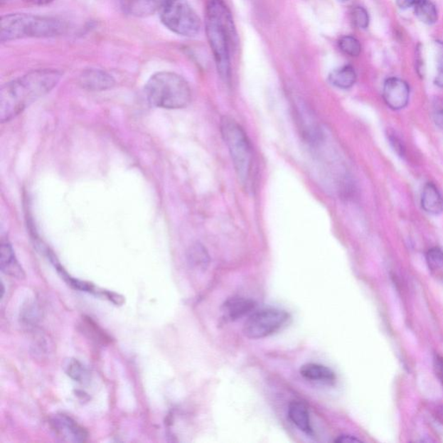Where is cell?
I'll list each match as a JSON object with an SVG mask.
<instances>
[{"instance_id": "cell-12", "label": "cell", "mask_w": 443, "mask_h": 443, "mask_svg": "<svg viewBox=\"0 0 443 443\" xmlns=\"http://www.w3.org/2000/svg\"><path fill=\"white\" fill-rule=\"evenodd\" d=\"M0 269L11 277H25V272L15 257L13 247L8 242H2L0 247Z\"/></svg>"}, {"instance_id": "cell-8", "label": "cell", "mask_w": 443, "mask_h": 443, "mask_svg": "<svg viewBox=\"0 0 443 443\" xmlns=\"http://www.w3.org/2000/svg\"><path fill=\"white\" fill-rule=\"evenodd\" d=\"M410 95V86L404 80L390 78L385 82L384 87H383V98L390 110H404L408 105Z\"/></svg>"}, {"instance_id": "cell-5", "label": "cell", "mask_w": 443, "mask_h": 443, "mask_svg": "<svg viewBox=\"0 0 443 443\" xmlns=\"http://www.w3.org/2000/svg\"><path fill=\"white\" fill-rule=\"evenodd\" d=\"M222 137L228 147L235 173L243 185L248 186L253 171V149L248 137L233 118L225 117L221 121Z\"/></svg>"}, {"instance_id": "cell-3", "label": "cell", "mask_w": 443, "mask_h": 443, "mask_svg": "<svg viewBox=\"0 0 443 443\" xmlns=\"http://www.w3.org/2000/svg\"><path fill=\"white\" fill-rule=\"evenodd\" d=\"M68 26L63 20L43 16L13 14L3 16L0 39L1 42L27 38L57 37L66 33Z\"/></svg>"}, {"instance_id": "cell-14", "label": "cell", "mask_w": 443, "mask_h": 443, "mask_svg": "<svg viewBox=\"0 0 443 443\" xmlns=\"http://www.w3.org/2000/svg\"><path fill=\"white\" fill-rule=\"evenodd\" d=\"M421 206L427 213L434 215L442 213L443 198L434 183H427L425 186L422 193Z\"/></svg>"}, {"instance_id": "cell-22", "label": "cell", "mask_w": 443, "mask_h": 443, "mask_svg": "<svg viewBox=\"0 0 443 443\" xmlns=\"http://www.w3.org/2000/svg\"><path fill=\"white\" fill-rule=\"evenodd\" d=\"M339 49L342 53L351 55V57H358L361 53V45L357 38L353 36H345L338 41Z\"/></svg>"}, {"instance_id": "cell-4", "label": "cell", "mask_w": 443, "mask_h": 443, "mask_svg": "<svg viewBox=\"0 0 443 443\" xmlns=\"http://www.w3.org/2000/svg\"><path fill=\"white\" fill-rule=\"evenodd\" d=\"M147 100L161 109L179 110L190 105L191 91L188 82L173 72H159L146 82Z\"/></svg>"}, {"instance_id": "cell-30", "label": "cell", "mask_w": 443, "mask_h": 443, "mask_svg": "<svg viewBox=\"0 0 443 443\" xmlns=\"http://www.w3.org/2000/svg\"><path fill=\"white\" fill-rule=\"evenodd\" d=\"M434 367H436L437 376L440 378L443 385V358L437 357V358L434 359Z\"/></svg>"}, {"instance_id": "cell-26", "label": "cell", "mask_w": 443, "mask_h": 443, "mask_svg": "<svg viewBox=\"0 0 443 443\" xmlns=\"http://www.w3.org/2000/svg\"><path fill=\"white\" fill-rule=\"evenodd\" d=\"M390 142L399 156H404L405 149L400 139L393 135V137H390Z\"/></svg>"}, {"instance_id": "cell-15", "label": "cell", "mask_w": 443, "mask_h": 443, "mask_svg": "<svg viewBox=\"0 0 443 443\" xmlns=\"http://www.w3.org/2000/svg\"><path fill=\"white\" fill-rule=\"evenodd\" d=\"M300 373L306 380L324 383V384H331L336 379L333 370H331L329 367L316 364V363H307L303 365L301 367Z\"/></svg>"}, {"instance_id": "cell-31", "label": "cell", "mask_w": 443, "mask_h": 443, "mask_svg": "<svg viewBox=\"0 0 443 443\" xmlns=\"http://www.w3.org/2000/svg\"><path fill=\"white\" fill-rule=\"evenodd\" d=\"M396 1L397 5L400 9L406 10L408 9V8L414 6L417 0H396Z\"/></svg>"}, {"instance_id": "cell-9", "label": "cell", "mask_w": 443, "mask_h": 443, "mask_svg": "<svg viewBox=\"0 0 443 443\" xmlns=\"http://www.w3.org/2000/svg\"><path fill=\"white\" fill-rule=\"evenodd\" d=\"M51 426L55 434L63 441L85 442L89 436L85 428L67 415H55L51 419Z\"/></svg>"}, {"instance_id": "cell-10", "label": "cell", "mask_w": 443, "mask_h": 443, "mask_svg": "<svg viewBox=\"0 0 443 443\" xmlns=\"http://www.w3.org/2000/svg\"><path fill=\"white\" fill-rule=\"evenodd\" d=\"M80 85L89 91H103L112 89L115 85L113 77L106 71L97 69H90L82 72L80 75Z\"/></svg>"}, {"instance_id": "cell-18", "label": "cell", "mask_w": 443, "mask_h": 443, "mask_svg": "<svg viewBox=\"0 0 443 443\" xmlns=\"http://www.w3.org/2000/svg\"><path fill=\"white\" fill-rule=\"evenodd\" d=\"M187 261L194 269L205 271L210 265V255L201 243H195L187 251Z\"/></svg>"}, {"instance_id": "cell-27", "label": "cell", "mask_w": 443, "mask_h": 443, "mask_svg": "<svg viewBox=\"0 0 443 443\" xmlns=\"http://www.w3.org/2000/svg\"><path fill=\"white\" fill-rule=\"evenodd\" d=\"M422 55V50L421 49H419V48H417V71L419 75H420L421 78H424L425 75V63L424 61H422V58L421 57Z\"/></svg>"}, {"instance_id": "cell-11", "label": "cell", "mask_w": 443, "mask_h": 443, "mask_svg": "<svg viewBox=\"0 0 443 443\" xmlns=\"http://www.w3.org/2000/svg\"><path fill=\"white\" fill-rule=\"evenodd\" d=\"M255 306L257 304L250 299L234 297L225 301L223 305L222 312L226 319L234 321L252 312Z\"/></svg>"}, {"instance_id": "cell-2", "label": "cell", "mask_w": 443, "mask_h": 443, "mask_svg": "<svg viewBox=\"0 0 443 443\" xmlns=\"http://www.w3.org/2000/svg\"><path fill=\"white\" fill-rule=\"evenodd\" d=\"M206 27L218 73L223 80H228L230 48L237 43V33L233 15L223 0H207Z\"/></svg>"}, {"instance_id": "cell-21", "label": "cell", "mask_w": 443, "mask_h": 443, "mask_svg": "<svg viewBox=\"0 0 443 443\" xmlns=\"http://www.w3.org/2000/svg\"><path fill=\"white\" fill-rule=\"evenodd\" d=\"M66 373L71 379L78 383H85L89 379V373L77 359H71L66 366Z\"/></svg>"}, {"instance_id": "cell-13", "label": "cell", "mask_w": 443, "mask_h": 443, "mask_svg": "<svg viewBox=\"0 0 443 443\" xmlns=\"http://www.w3.org/2000/svg\"><path fill=\"white\" fill-rule=\"evenodd\" d=\"M166 0H126L125 11L135 17H147L161 11Z\"/></svg>"}, {"instance_id": "cell-29", "label": "cell", "mask_w": 443, "mask_h": 443, "mask_svg": "<svg viewBox=\"0 0 443 443\" xmlns=\"http://www.w3.org/2000/svg\"><path fill=\"white\" fill-rule=\"evenodd\" d=\"M5 1H9V0H2V3ZM20 1L28 4V5L39 6L49 5V4L53 3L54 0H20Z\"/></svg>"}, {"instance_id": "cell-7", "label": "cell", "mask_w": 443, "mask_h": 443, "mask_svg": "<svg viewBox=\"0 0 443 443\" xmlns=\"http://www.w3.org/2000/svg\"><path fill=\"white\" fill-rule=\"evenodd\" d=\"M289 319L286 311L267 307L250 315L243 327V333L251 339L265 338L280 331Z\"/></svg>"}, {"instance_id": "cell-32", "label": "cell", "mask_w": 443, "mask_h": 443, "mask_svg": "<svg viewBox=\"0 0 443 443\" xmlns=\"http://www.w3.org/2000/svg\"><path fill=\"white\" fill-rule=\"evenodd\" d=\"M434 121L437 126L443 130V109L439 110L434 113Z\"/></svg>"}, {"instance_id": "cell-16", "label": "cell", "mask_w": 443, "mask_h": 443, "mask_svg": "<svg viewBox=\"0 0 443 443\" xmlns=\"http://www.w3.org/2000/svg\"><path fill=\"white\" fill-rule=\"evenodd\" d=\"M289 417L290 421L302 432L309 434V436L313 434L309 410L302 402L294 401L291 402L289 407Z\"/></svg>"}, {"instance_id": "cell-1", "label": "cell", "mask_w": 443, "mask_h": 443, "mask_svg": "<svg viewBox=\"0 0 443 443\" xmlns=\"http://www.w3.org/2000/svg\"><path fill=\"white\" fill-rule=\"evenodd\" d=\"M62 78L55 70H38L6 83L0 90V121L6 122L54 89Z\"/></svg>"}, {"instance_id": "cell-33", "label": "cell", "mask_w": 443, "mask_h": 443, "mask_svg": "<svg viewBox=\"0 0 443 443\" xmlns=\"http://www.w3.org/2000/svg\"><path fill=\"white\" fill-rule=\"evenodd\" d=\"M1 286H2V295H1V298L3 299L4 294H5V287H4L3 283H2Z\"/></svg>"}, {"instance_id": "cell-20", "label": "cell", "mask_w": 443, "mask_h": 443, "mask_svg": "<svg viewBox=\"0 0 443 443\" xmlns=\"http://www.w3.org/2000/svg\"><path fill=\"white\" fill-rule=\"evenodd\" d=\"M426 261L431 274L443 280V250L437 247L431 248L426 254Z\"/></svg>"}, {"instance_id": "cell-28", "label": "cell", "mask_w": 443, "mask_h": 443, "mask_svg": "<svg viewBox=\"0 0 443 443\" xmlns=\"http://www.w3.org/2000/svg\"><path fill=\"white\" fill-rule=\"evenodd\" d=\"M334 442L338 443H354L361 442V440H359L356 437L350 436V434H341V436L335 439Z\"/></svg>"}, {"instance_id": "cell-17", "label": "cell", "mask_w": 443, "mask_h": 443, "mask_svg": "<svg viewBox=\"0 0 443 443\" xmlns=\"http://www.w3.org/2000/svg\"><path fill=\"white\" fill-rule=\"evenodd\" d=\"M331 85L341 90L352 87L357 80L356 71L351 65H346L334 70L329 75Z\"/></svg>"}, {"instance_id": "cell-23", "label": "cell", "mask_w": 443, "mask_h": 443, "mask_svg": "<svg viewBox=\"0 0 443 443\" xmlns=\"http://www.w3.org/2000/svg\"><path fill=\"white\" fill-rule=\"evenodd\" d=\"M351 19L353 25L359 29H366L369 26L370 18L368 11L364 7L355 6L351 11Z\"/></svg>"}, {"instance_id": "cell-34", "label": "cell", "mask_w": 443, "mask_h": 443, "mask_svg": "<svg viewBox=\"0 0 443 443\" xmlns=\"http://www.w3.org/2000/svg\"><path fill=\"white\" fill-rule=\"evenodd\" d=\"M341 1H346V0H341Z\"/></svg>"}, {"instance_id": "cell-19", "label": "cell", "mask_w": 443, "mask_h": 443, "mask_svg": "<svg viewBox=\"0 0 443 443\" xmlns=\"http://www.w3.org/2000/svg\"><path fill=\"white\" fill-rule=\"evenodd\" d=\"M415 14L426 25H434L437 22L438 13L436 6L430 0H417L414 6Z\"/></svg>"}, {"instance_id": "cell-24", "label": "cell", "mask_w": 443, "mask_h": 443, "mask_svg": "<svg viewBox=\"0 0 443 443\" xmlns=\"http://www.w3.org/2000/svg\"><path fill=\"white\" fill-rule=\"evenodd\" d=\"M437 74L434 78V85L443 89V42L436 41Z\"/></svg>"}, {"instance_id": "cell-6", "label": "cell", "mask_w": 443, "mask_h": 443, "mask_svg": "<svg viewBox=\"0 0 443 443\" xmlns=\"http://www.w3.org/2000/svg\"><path fill=\"white\" fill-rule=\"evenodd\" d=\"M159 14L164 26L174 33L194 37L201 31V19L186 0H166Z\"/></svg>"}, {"instance_id": "cell-25", "label": "cell", "mask_w": 443, "mask_h": 443, "mask_svg": "<svg viewBox=\"0 0 443 443\" xmlns=\"http://www.w3.org/2000/svg\"><path fill=\"white\" fill-rule=\"evenodd\" d=\"M38 313L34 306H29L22 312V321L26 324H33L37 321Z\"/></svg>"}]
</instances>
